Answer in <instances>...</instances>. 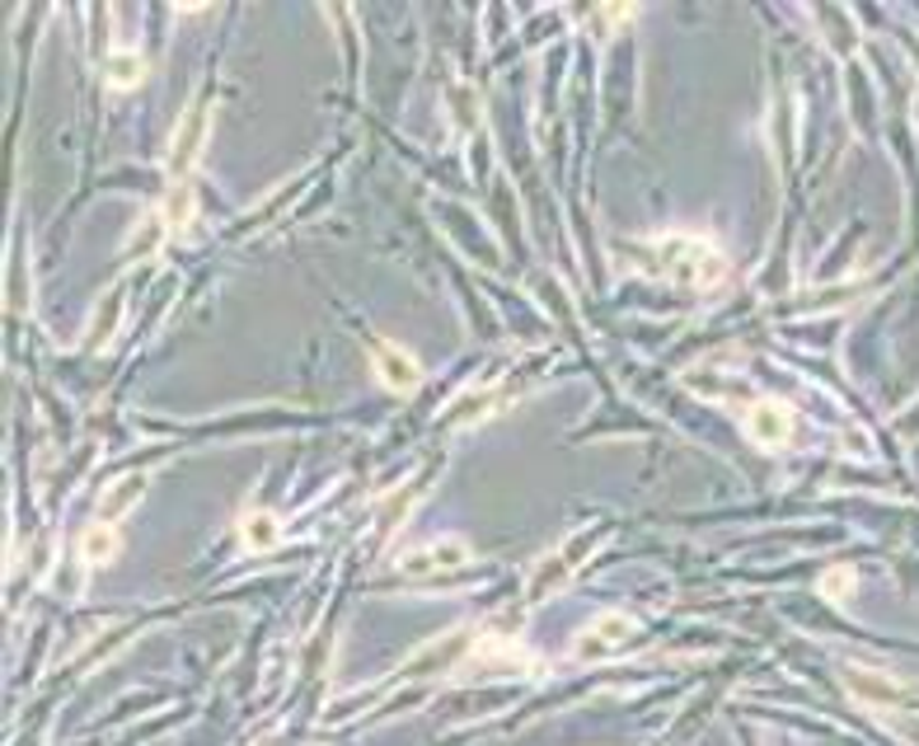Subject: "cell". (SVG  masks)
Returning <instances> with one entry per match:
<instances>
[{"instance_id": "cell-3", "label": "cell", "mask_w": 919, "mask_h": 746, "mask_svg": "<svg viewBox=\"0 0 919 746\" xmlns=\"http://www.w3.org/2000/svg\"><path fill=\"white\" fill-rule=\"evenodd\" d=\"M206 122H212V108H206V99H193V108L183 114L179 132H174V146H169V179H174V189L188 183V170H193V160L202 156Z\"/></svg>"}, {"instance_id": "cell-4", "label": "cell", "mask_w": 919, "mask_h": 746, "mask_svg": "<svg viewBox=\"0 0 919 746\" xmlns=\"http://www.w3.org/2000/svg\"><path fill=\"white\" fill-rule=\"evenodd\" d=\"M464 564H469L464 540H431V545H423V550H408L399 564H394V573H404V577H437V573H456Z\"/></svg>"}, {"instance_id": "cell-1", "label": "cell", "mask_w": 919, "mask_h": 746, "mask_svg": "<svg viewBox=\"0 0 919 746\" xmlns=\"http://www.w3.org/2000/svg\"><path fill=\"white\" fill-rule=\"evenodd\" d=\"M648 254H652L648 264L656 277H666L675 287H690V291H708L727 277V258L718 254V245H708L699 235H666Z\"/></svg>"}, {"instance_id": "cell-13", "label": "cell", "mask_w": 919, "mask_h": 746, "mask_svg": "<svg viewBox=\"0 0 919 746\" xmlns=\"http://www.w3.org/2000/svg\"><path fill=\"white\" fill-rule=\"evenodd\" d=\"M821 592H825V601H844V596L854 592V568H825L821 573Z\"/></svg>"}, {"instance_id": "cell-11", "label": "cell", "mask_w": 919, "mask_h": 746, "mask_svg": "<svg viewBox=\"0 0 919 746\" xmlns=\"http://www.w3.org/2000/svg\"><path fill=\"white\" fill-rule=\"evenodd\" d=\"M141 81H146V57H141V52H113V57L104 62V85L108 89H131Z\"/></svg>"}, {"instance_id": "cell-10", "label": "cell", "mask_w": 919, "mask_h": 746, "mask_svg": "<svg viewBox=\"0 0 919 746\" xmlns=\"http://www.w3.org/2000/svg\"><path fill=\"white\" fill-rule=\"evenodd\" d=\"M844 685H849L863 704H896L900 700V681L873 676V671H844Z\"/></svg>"}, {"instance_id": "cell-8", "label": "cell", "mask_w": 919, "mask_h": 746, "mask_svg": "<svg viewBox=\"0 0 919 746\" xmlns=\"http://www.w3.org/2000/svg\"><path fill=\"white\" fill-rule=\"evenodd\" d=\"M141 493H146V479L141 475H122V479H113L108 489H104V498H99V521H118L131 502H141Z\"/></svg>"}, {"instance_id": "cell-9", "label": "cell", "mask_w": 919, "mask_h": 746, "mask_svg": "<svg viewBox=\"0 0 919 746\" xmlns=\"http://www.w3.org/2000/svg\"><path fill=\"white\" fill-rule=\"evenodd\" d=\"M118 550H122V540H118V531H113L108 521H94V526L81 535V558H85L89 568L113 564V558H118Z\"/></svg>"}, {"instance_id": "cell-5", "label": "cell", "mask_w": 919, "mask_h": 746, "mask_svg": "<svg viewBox=\"0 0 919 746\" xmlns=\"http://www.w3.org/2000/svg\"><path fill=\"white\" fill-rule=\"evenodd\" d=\"M746 433L756 437L760 446H788L793 441V408L779 404V399H756L750 404V414H746Z\"/></svg>"}, {"instance_id": "cell-7", "label": "cell", "mask_w": 919, "mask_h": 746, "mask_svg": "<svg viewBox=\"0 0 919 746\" xmlns=\"http://www.w3.org/2000/svg\"><path fill=\"white\" fill-rule=\"evenodd\" d=\"M581 545H587V535H577L558 558H544V564L535 568V577H531V587H525V592H531V601H544V596H549V587H558L563 577H568V568H577V558H581L577 550Z\"/></svg>"}, {"instance_id": "cell-12", "label": "cell", "mask_w": 919, "mask_h": 746, "mask_svg": "<svg viewBox=\"0 0 919 746\" xmlns=\"http://www.w3.org/2000/svg\"><path fill=\"white\" fill-rule=\"evenodd\" d=\"M239 535H244V545H249L254 554H263V550H273L281 540V526H277L273 512H244L239 516Z\"/></svg>"}, {"instance_id": "cell-6", "label": "cell", "mask_w": 919, "mask_h": 746, "mask_svg": "<svg viewBox=\"0 0 919 746\" xmlns=\"http://www.w3.org/2000/svg\"><path fill=\"white\" fill-rule=\"evenodd\" d=\"M371 362H375V376H381V385L389 390H418L423 381V366L408 358L404 348H394V343H371Z\"/></svg>"}, {"instance_id": "cell-2", "label": "cell", "mask_w": 919, "mask_h": 746, "mask_svg": "<svg viewBox=\"0 0 919 746\" xmlns=\"http://www.w3.org/2000/svg\"><path fill=\"white\" fill-rule=\"evenodd\" d=\"M638 633V620L624 610H606V615H596V620L577 633V643H573V658H610V652H619L629 639Z\"/></svg>"}]
</instances>
